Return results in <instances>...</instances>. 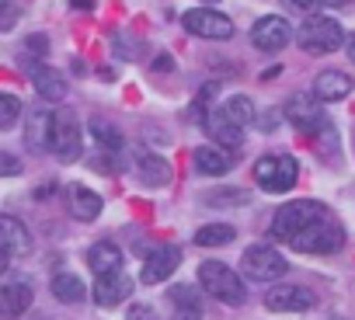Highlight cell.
<instances>
[{
    "label": "cell",
    "instance_id": "8d00e7d4",
    "mask_svg": "<svg viewBox=\"0 0 355 320\" xmlns=\"http://www.w3.org/2000/svg\"><path fill=\"white\" fill-rule=\"evenodd\" d=\"M153 70H174V60H171V56H160V60L153 63Z\"/></svg>",
    "mask_w": 355,
    "mask_h": 320
},
{
    "label": "cell",
    "instance_id": "44dd1931",
    "mask_svg": "<svg viewBox=\"0 0 355 320\" xmlns=\"http://www.w3.org/2000/svg\"><path fill=\"white\" fill-rule=\"evenodd\" d=\"M0 247H4L11 258H21V254L32 251V237H28V230H25L15 216L0 220Z\"/></svg>",
    "mask_w": 355,
    "mask_h": 320
},
{
    "label": "cell",
    "instance_id": "cb8c5ba5",
    "mask_svg": "<svg viewBox=\"0 0 355 320\" xmlns=\"http://www.w3.org/2000/svg\"><path fill=\"white\" fill-rule=\"evenodd\" d=\"M171 299H174L171 320H202L199 292H192V285H174V289H171Z\"/></svg>",
    "mask_w": 355,
    "mask_h": 320
},
{
    "label": "cell",
    "instance_id": "603a6c76",
    "mask_svg": "<svg viewBox=\"0 0 355 320\" xmlns=\"http://www.w3.org/2000/svg\"><path fill=\"white\" fill-rule=\"evenodd\" d=\"M70 209H73V216H77V220L91 223V220H98V216H101L105 202H101V195H98V192H91V188L77 185V188L70 192Z\"/></svg>",
    "mask_w": 355,
    "mask_h": 320
},
{
    "label": "cell",
    "instance_id": "f546056e",
    "mask_svg": "<svg viewBox=\"0 0 355 320\" xmlns=\"http://www.w3.org/2000/svg\"><path fill=\"white\" fill-rule=\"evenodd\" d=\"M248 199H251L248 192H209V195H206V206H227V202L244 206Z\"/></svg>",
    "mask_w": 355,
    "mask_h": 320
},
{
    "label": "cell",
    "instance_id": "7a4b0ae2",
    "mask_svg": "<svg viewBox=\"0 0 355 320\" xmlns=\"http://www.w3.org/2000/svg\"><path fill=\"white\" fill-rule=\"evenodd\" d=\"M324 216H327L324 202H313V199L289 202V206H282V209L275 213V220H272V237L282 240V244H289L296 233H303L310 223H317V220H324Z\"/></svg>",
    "mask_w": 355,
    "mask_h": 320
},
{
    "label": "cell",
    "instance_id": "ba28073f",
    "mask_svg": "<svg viewBox=\"0 0 355 320\" xmlns=\"http://www.w3.org/2000/svg\"><path fill=\"white\" fill-rule=\"evenodd\" d=\"M241 265H244V275L251 282H275V278H282L289 272L286 258L279 251H272V247H248Z\"/></svg>",
    "mask_w": 355,
    "mask_h": 320
},
{
    "label": "cell",
    "instance_id": "7402d4cb",
    "mask_svg": "<svg viewBox=\"0 0 355 320\" xmlns=\"http://www.w3.org/2000/svg\"><path fill=\"white\" fill-rule=\"evenodd\" d=\"M87 265L94 275H112V272H122V251L112 244V240H98L91 251H87Z\"/></svg>",
    "mask_w": 355,
    "mask_h": 320
},
{
    "label": "cell",
    "instance_id": "8992f818",
    "mask_svg": "<svg viewBox=\"0 0 355 320\" xmlns=\"http://www.w3.org/2000/svg\"><path fill=\"white\" fill-rule=\"evenodd\" d=\"M320 105H324V101H317V94H293V98L282 105V115H286L300 132H306V136H324V132L331 129V122H327V115H324Z\"/></svg>",
    "mask_w": 355,
    "mask_h": 320
},
{
    "label": "cell",
    "instance_id": "e0dca14e",
    "mask_svg": "<svg viewBox=\"0 0 355 320\" xmlns=\"http://www.w3.org/2000/svg\"><path fill=\"white\" fill-rule=\"evenodd\" d=\"M352 77L348 73H341V70H324V73H317V80H313V94H317V101H324V105H331V101H345L348 94H352Z\"/></svg>",
    "mask_w": 355,
    "mask_h": 320
},
{
    "label": "cell",
    "instance_id": "ac0fdd59",
    "mask_svg": "<svg viewBox=\"0 0 355 320\" xmlns=\"http://www.w3.org/2000/svg\"><path fill=\"white\" fill-rule=\"evenodd\" d=\"M192 160H196V171L209 175V178H220V175L234 171V153L223 150V146H199L192 153Z\"/></svg>",
    "mask_w": 355,
    "mask_h": 320
},
{
    "label": "cell",
    "instance_id": "7c38bea8",
    "mask_svg": "<svg viewBox=\"0 0 355 320\" xmlns=\"http://www.w3.org/2000/svg\"><path fill=\"white\" fill-rule=\"evenodd\" d=\"M132 285H136V282H132L125 272H112V275H98V282H94L91 296H94V303H98L101 310H115L119 303H125V299H129Z\"/></svg>",
    "mask_w": 355,
    "mask_h": 320
},
{
    "label": "cell",
    "instance_id": "4dcf8cb0",
    "mask_svg": "<svg viewBox=\"0 0 355 320\" xmlns=\"http://www.w3.org/2000/svg\"><path fill=\"white\" fill-rule=\"evenodd\" d=\"M282 4H286L289 11H296V15H306V18H313V15H317V8L324 4V0H282Z\"/></svg>",
    "mask_w": 355,
    "mask_h": 320
},
{
    "label": "cell",
    "instance_id": "5bb4252c",
    "mask_svg": "<svg viewBox=\"0 0 355 320\" xmlns=\"http://www.w3.org/2000/svg\"><path fill=\"white\" fill-rule=\"evenodd\" d=\"M265 306L275 310V313H303V310L313 306V292L303 289V285H275L265 296Z\"/></svg>",
    "mask_w": 355,
    "mask_h": 320
},
{
    "label": "cell",
    "instance_id": "83f0119b",
    "mask_svg": "<svg viewBox=\"0 0 355 320\" xmlns=\"http://www.w3.org/2000/svg\"><path fill=\"white\" fill-rule=\"evenodd\" d=\"M223 112H227V115H230L237 125H248V122H254V101H251L248 94H234V98H227Z\"/></svg>",
    "mask_w": 355,
    "mask_h": 320
},
{
    "label": "cell",
    "instance_id": "484cf974",
    "mask_svg": "<svg viewBox=\"0 0 355 320\" xmlns=\"http://www.w3.org/2000/svg\"><path fill=\"white\" fill-rule=\"evenodd\" d=\"M234 237H237V230L227 226V223H209V226H199V230H196V244H199V247H223V244H230Z\"/></svg>",
    "mask_w": 355,
    "mask_h": 320
},
{
    "label": "cell",
    "instance_id": "5b68a950",
    "mask_svg": "<svg viewBox=\"0 0 355 320\" xmlns=\"http://www.w3.org/2000/svg\"><path fill=\"white\" fill-rule=\"evenodd\" d=\"M341 244H345V230H341L331 216L310 223L303 233H296V237L289 240V247H293L296 254H334Z\"/></svg>",
    "mask_w": 355,
    "mask_h": 320
},
{
    "label": "cell",
    "instance_id": "74e56055",
    "mask_svg": "<svg viewBox=\"0 0 355 320\" xmlns=\"http://www.w3.org/2000/svg\"><path fill=\"white\" fill-rule=\"evenodd\" d=\"M345 53H348V60L355 63V35H348V42H345Z\"/></svg>",
    "mask_w": 355,
    "mask_h": 320
},
{
    "label": "cell",
    "instance_id": "52a82bcc",
    "mask_svg": "<svg viewBox=\"0 0 355 320\" xmlns=\"http://www.w3.org/2000/svg\"><path fill=\"white\" fill-rule=\"evenodd\" d=\"M60 164H73V160L84 153V132H80V122L70 108H60L56 112V122H53V150Z\"/></svg>",
    "mask_w": 355,
    "mask_h": 320
},
{
    "label": "cell",
    "instance_id": "d590c367",
    "mask_svg": "<svg viewBox=\"0 0 355 320\" xmlns=\"http://www.w3.org/2000/svg\"><path fill=\"white\" fill-rule=\"evenodd\" d=\"M70 8H77V11H94L98 0H70Z\"/></svg>",
    "mask_w": 355,
    "mask_h": 320
},
{
    "label": "cell",
    "instance_id": "6da1fadb",
    "mask_svg": "<svg viewBox=\"0 0 355 320\" xmlns=\"http://www.w3.org/2000/svg\"><path fill=\"white\" fill-rule=\"evenodd\" d=\"M199 285L227 306H244L248 303V289H244L241 275L234 268H227L223 261H202L199 265Z\"/></svg>",
    "mask_w": 355,
    "mask_h": 320
},
{
    "label": "cell",
    "instance_id": "d6986e66",
    "mask_svg": "<svg viewBox=\"0 0 355 320\" xmlns=\"http://www.w3.org/2000/svg\"><path fill=\"white\" fill-rule=\"evenodd\" d=\"M28 77H32L35 91H39L46 101H63V98H67V80H63V73H56L53 66H46V63H28Z\"/></svg>",
    "mask_w": 355,
    "mask_h": 320
},
{
    "label": "cell",
    "instance_id": "4fadbf2b",
    "mask_svg": "<svg viewBox=\"0 0 355 320\" xmlns=\"http://www.w3.org/2000/svg\"><path fill=\"white\" fill-rule=\"evenodd\" d=\"M202 125H206L209 139H213L216 146H223V150H237V146L244 143V125H237V122H234L223 108L209 112V115L202 118Z\"/></svg>",
    "mask_w": 355,
    "mask_h": 320
},
{
    "label": "cell",
    "instance_id": "d4e9b609",
    "mask_svg": "<svg viewBox=\"0 0 355 320\" xmlns=\"http://www.w3.org/2000/svg\"><path fill=\"white\" fill-rule=\"evenodd\" d=\"M84 282L77 278V275H70V272H60V275H53V296L60 299V303H67V306H73V303H80L84 299Z\"/></svg>",
    "mask_w": 355,
    "mask_h": 320
},
{
    "label": "cell",
    "instance_id": "f1b7e54d",
    "mask_svg": "<svg viewBox=\"0 0 355 320\" xmlns=\"http://www.w3.org/2000/svg\"><path fill=\"white\" fill-rule=\"evenodd\" d=\"M18 115H21V101L15 94H0V129H15Z\"/></svg>",
    "mask_w": 355,
    "mask_h": 320
},
{
    "label": "cell",
    "instance_id": "f35d334b",
    "mask_svg": "<svg viewBox=\"0 0 355 320\" xmlns=\"http://www.w3.org/2000/svg\"><path fill=\"white\" fill-rule=\"evenodd\" d=\"M206 4H216V0H206Z\"/></svg>",
    "mask_w": 355,
    "mask_h": 320
},
{
    "label": "cell",
    "instance_id": "3957f363",
    "mask_svg": "<svg viewBox=\"0 0 355 320\" xmlns=\"http://www.w3.org/2000/svg\"><path fill=\"white\" fill-rule=\"evenodd\" d=\"M296 178H300V164H296V157H289V153H268V157H261L254 164V181L268 195L289 192L296 185Z\"/></svg>",
    "mask_w": 355,
    "mask_h": 320
},
{
    "label": "cell",
    "instance_id": "e575fe53",
    "mask_svg": "<svg viewBox=\"0 0 355 320\" xmlns=\"http://www.w3.org/2000/svg\"><path fill=\"white\" fill-rule=\"evenodd\" d=\"M28 49H32V53H39V56H42V53H46V49H49V42H46V35H32V39H28Z\"/></svg>",
    "mask_w": 355,
    "mask_h": 320
},
{
    "label": "cell",
    "instance_id": "ffe728a7",
    "mask_svg": "<svg viewBox=\"0 0 355 320\" xmlns=\"http://www.w3.org/2000/svg\"><path fill=\"white\" fill-rule=\"evenodd\" d=\"M53 122H56V112L49 108H35L28 115V129H25V143L32 150H53Z\"/></svg>",
    "mask_w": 355,
    "mask_h": 320
},
{
    "label": "cell",
    "instance_id": "1f68e13d",
    "mask_svg": "<svg viewBox=\"0 0 355 320\" xmlns=\"http://www.w3.org/2000/svg\"><path fill=\"white\" fill-rule=\"evenodd\" d=\"M125 320H157V313H153L150 303H132L129 313H125Z\"/></svg>",
    "mask_w": 355,
    "mask_h": 320
},
{
    "label": "cell",
    "instance_id": "277c9868",
    "mask_svg": "<svg viewBox=\"0 0 355 320\" xmlns=\"http://www.w3.org/2000/svg\"><path fill=\"white\" fill-rule=\"evenodd\" d=\"M296 39H300V49L310 53V56H327V53H334V49H341L348 42L345 32H341V25L334 18H327V15L306 18Z\"/></svg>",
    "mask_w": 355,
    "mask_h": 320
},
{
    "label": "cell",
    "instance_id": "2e32d148",
    "mask_svg": "<svg viewBox=\"0 0 355 320\" xmlns=\"http://www.w3.org/2000/svg\"><path fill=\"white\" fill-rule=\"evenodd\" d=\"M136 175H139V181L146 185V188H164V185H171V178H174V171H171V164L160 157V153H150V150H139L136 153Z\"/></svg>",
    "mask_w": 355,
    "mask_h": 320
},
{
    "label": "cell",
    "instance_id": "8fae6325",
    "mask_svg": "<svg viewBox=\"0 0 355 320\" xmlns=\"http://www.w3.org/2000/svg\"><path fill=\"white\" fill-rule=\"evenodd\" d=\"M178 265H182V251H178L174 244H164V247H157L146 258V265L139 272V282L143 285H160V282H167L178 272Z\"/></svg>",
    "mask_w": 355,
    "mask_h": 320
},
{
    "label": "cell",
    "instance_id": "4316f807",
    "mask_svg": "<svg viewBox=\"0 0 355 320\" xmlns=\"http://www.w3.org/2000/svg\"><path fill=\"white\" fill-rule=\"evenodd\" d=\"M91 136H94V143H98L101 150H108V153H119V150H122V132H119L115 125L101 122V118L91 122Z\"/></svg>",
    "mask_w": 355,
    "mask_h": 320
},
{
    "label": "cell",
    "instance_id": "d6a6232c",
    "mask_svg": "<svg viewBox=\"0 0 355 320\" xmlns=\"http://www.w3.org/2000/svg\"><path fill=\"white\" fill-rule=\"evenodd\" d=\"M21 171V164H18V160L11 157V153H0V175H4V178H15Z\"/></svg>",
    "mask_w": 355,
    "mask_h": 320
},
{
    "label": "cell",
    "instance_id": "9a60e30c",
    "mask_svg": "<svg viewBox=\"0 0 355 320\" xmlns=\"http://www.w3.org/2000/svg\"><path fill=\"white\" fill-rule=\"evenodd\" d=\"M32 299H35V292H32L28 278H8L4 285H0V313H4L8 320L21 317L32 306Z\"/></svg>",
    "mask_w": 355,
    "mask_h": 320
},
{
    "label": "cell",
    "instance_id": "30bf717a",
    "mask_svg": "<svg viewBox=\"0 0 355 320\" xmlns=\"http://www.w3.org/2000/svg\"><path fill=\"white\" fill-rule=\"evenodd\" d=\"M251 42H254L261 53H279V49H286V46L293 42V28H289L286 18H279V15H265V18L254 21V28H251Z\"/></svg>",
    "mask_w": 355,
    "mask_h": 320
},
{
    "label": "cell",
    "instance_id": "836d02e7",
    "mask_svg": "<svg viewBox=\"0 0 355 320\" xmlns=\"http://www.w3.org/2000/svg\"><path fill=\"white\" fill-rule=\"evenodd\" d=\"M15 4H11V0H4V18H0V32H11L15 28Z\"/></svg>",
    "mask_w": 355,
    "mask_h": 320
},
{
    "label": "cell",
    "instance_id": "9c48e42d",
    "mask_svg": "<svg viewBox=\"0 0 355 320\" xmlns=\"http://www.w3.org/2000/svg\"><path fill=\"white\" fill-rule=\"evenodd\" d=\"M182 25H185L189 35L213 39V42H223V39L234 35V21H230L227 15L213 11V8H196V11H189V15L182 18Z\"/></svg>",
    "mask_w": 355,
    "mask_h": 320
}]
</instances>
